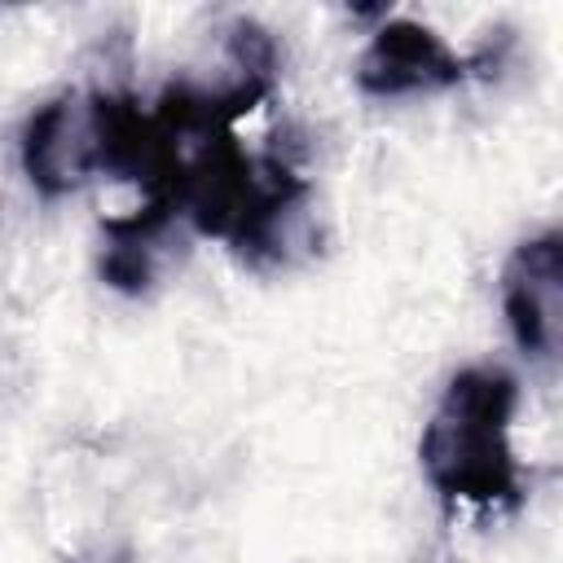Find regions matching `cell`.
Segmentation results:
<instances>
[{"mask_svg": "<svg viewBox=\"0 0 563 563\" xmlns=\"http://www.w3.org/2000/svg\"><path fill=\"white\" fill-rule=\"evenodd\" d=\"M519 409V378L506 365H462L418 440V462L427 484L444 501L497 510L519 506L523 475L510 444V422Z\"/></svg>", "mask_w": 563, "mask_h": 563, "instance_id": "6da1fadb", "label": "cell"}, {"mask_svg": "<svg viewBox=\"0 0 563 563\" xmlns=\"http://www.w3.org/2000/svg\"><path fill=\"white\" fill-rule=\"evenodd\" d=\"M475 70L471 57H457L444 35L413 18H387L365 53L356 57V88L365 97H413L457 88Z\"/></svg>", "mask_w": 563, "mask_h": 563, "instance_id": "7a4b0ae2", "label": "cell"}, {"mask_svg": "<svg viewBox=\"0 0 563 563\" xmlns=\"http://www.w3.org/2000/svg\"><path fill=\"white\" fill-rule=\"evenodd\" d=\"M501 312L523 356L550 361L563 339V233L523 238L501 268Z\"/></svg>", "mask_w": 563, "mask_h": 563, "instance_id": "3957f363", "label": "cell"}, {"mask_svg": "<svg viewBox=\"0 0 563 563\" xmlns=\"http://www.w3.org/2000/svg\"><path fill=\"white\" fill-rule=\"evenodd\" d=\"M22 154V172L31 180L35 194L44 198H66L75 189H84L97 172V123H92V97L84 92H57L53 101H44L18 141Z\"/></svg>", "mask_w": 563, "mask_h": 563, "instance_id": "277c9868", "label": "cell"}, {"mask_svg": "<svg viewBox=\"0 0 563 563\" xmlns=\"http://www.w3.org/2000/svg\"><path fill=\"white\" fill-rule=\"evenodd\" d=\"M172 224H176V211L163 202H141L136 211L106 220L101 224V233H106V251H101L106 286H114L123 295H145L154 282L158 242L167 238Z\"/></svg>", "mask_w": 563, "mask_h": 563, "instance_id": "5b68a950", "label": "cell"}]
</instances>
